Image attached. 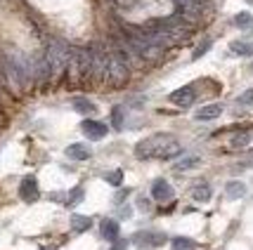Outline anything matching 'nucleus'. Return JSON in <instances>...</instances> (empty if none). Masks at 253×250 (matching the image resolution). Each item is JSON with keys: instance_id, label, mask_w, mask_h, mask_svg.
I'll use <instances>...</instances> for the list:
<instances>
[{"instance_id": "obj_1", "label": "nucleus", "mask_w": 253, "mask_h": 250, "mask_svg": "<svg viewBox=\"0 0 253 250\" xmlns=\"http://www.w3.org/2000/svg\"><path fill=\"white\" fill-rule=\"evenodd\" d=\"M142 33L152 45H156L159 50H164V47H168V45L185 40L189 33H192V26H189V22L185 19V17L173 14V17H164V19L149 22L142 29Z\"/></svg>"}, {"instance_id": "obj_2", "label": "nucleus", "mask_w": 253, "mask_h": 250, "mask_svg": "<svg viewBox=\"0 0 253 250\" xmlns=\"http://www.w3.org/2000/svg\"><path fill=\"white\" fill-rule=\"evenodd\" d=\"M180 151H182L180 149V142L173 135H168V132H156V135L144 137L142 142L135 144V156L142 158V161H149V158L168 161V158H175Z\"/></svg>"}, {"instance_id": "obj_3", "label": "nucleus", "mask_w": 253, "mask_h": 250, "mask_svg": "<svg viewBox=\"0 0 253 250\" xmlns=\"http://www.w3.org/2000/svg\"><path fill=\"white\" fill-rule=\"evenodd\" d=\"M128 76H130V66H128L121 50H107V66H104L102 80L114 83V85H123Z\"/></svg>"}, {"instance_id": "obj_4", "label": "nucleus", "mask_w": 253, "mask_h": 250, "mask_svg": "<svg viewBox=\"0 0 253 250\" xmlns=\"http://www.w3.org/2000/svg\"><path fill=\"white\" fill-rule=\"evenodd\" d=\"M69 59H71V50L64 43L52 40V43L47 45V50H45L43 62H45L47 73H59V71H64L66 66H69Z\"/></svg>"}, {"instance_id": "obj_5", "label": "nucleus", "mask_w": 253, "mask_h": 250, "mask_svg": "<svg viewBox=\"0 0 253 250\" xmlns=\"http://www.w3.org/2000/svg\"><path fill=\"white\" fill-rule=\"evenodd\" d=\"M128 45L132 47L135 55L144 57V59H152V57H156V52H159V47L149 43V40L144 38L142 31H130L128 33Z\"/></svg>"}, {"instance_id": "obj_6", "label": "nucleus", "mask_w": 253, "mask_h": 250, "mask_svg": "<svg viewBox=\"0 0 253 250\" xmlns=\"http://www.w3.org/2000/svg\"><path fill=\"white\" fill-rule=\"evenodd\" d=\"M71 69L78 76H90L92 73V50H71V59H69Z\"/></svg>"}, {"instance_id": "obj_7", "label": "nucleus", "mask_w": 253, "mask_h": 250, "mask_svg": "<svg viewBox=\"0 0 253 250\" xmlns=\"http://www.w3.org/2000/svg\"><path fill=\"white\" fill-rule=\"evenodd\" d=\"M168 99H170V104H175L180 109H189V107L194 104V99H197V90H194V85L177 87L175 92L168 95Z\"/></svg>"}, {"instance_id": "obj_8", "label": "nucleus", "mask_w": 253, "mask_h": 250, "mask_svg": "<svg viewBox=\"0 0 253 250\" xmlns=\"http://www.w3.org/2000/svg\"><path fill=\"white\" fill-rule=\"evenodd\" d=\"M132 243L137 246V248H154V246H164L166 243V236L159 231H137L135 236H132Z\"/></svg>"}, {"instance_id": "obj_9", "label": "nucleus", "mask_w": 253, "mask_h": 250, "mask_svg": "<svg viewBox=\"0 0 253 250\" xmlns=\"http://www.w3.org/2000/svg\"><path fill=\"white\" fill-rule=\"evenodd\" d=\"M81 130H83V135H85L88 140H102V137H107L109 128H107V125H104L102 120L85 118L83 123H81Z\"/></svg>"}, {"instance_id": "obj_10", "label": "nucleus", "mask_w": 253, "mask_h": 250, "mask_svg": "<svg viewBox=\"0 0 253 250\" xmlns=\"http://www.w3.org/2000/svg\"><path fill=\"white\" fill-rule=\"evenodd\" d=\"M173 2H175V7L180 10V17H185V19L201 14L204 7H206V0H173Z\"/></svg>"}, {"instance_id": "obj_11", "label": "nucleus", "mask_w": 253, "mask_h": 250, "mask_svg": "<svg viewBox=\"0 0 253 250\" xmlns=\"http://www.w3.org/2000/svg\"><path fill=\"white\" fill-rule=\"evenodd\" d=\"M19 196H22L26 203H33V201L38 198V182H36L33 175H29V177L22 179V184H19Z\"/></svg>"}, {"instance_id": "obj_12", "label": "nucleus", "mask_w": 253, "mask_h": 250, "mask_svg": "<svg viewBox=\"0 0 253 250\" xmlns=\"http://www.w3.org/2000/svg\"><path fill=\"white\" fill-rule=\"evenodd\" d=\"M152 198H154L156 203H168V201L173 198L170 184H168L166 179H156L154 184H152Z\"/></svg>"}, {"instance_id": "obj_13", "label": "nucleus", "mask_w": 253, "mask_h": 250, "mask_svg": "<svg viewBox=\"0 0 253 250\" xmlns=\"http://www.w3.org/2000/svg\"><path fill=\"white\" fill-rule=\"evenodd\" d=\"M99 231H102V236L107 241H119V234H121V229H119V222L116 219H102V224H99Z\"/></svg>"}, {"instance_id": "obj_14", "label": "nucleus", "mask_w": 253, "mask_h": 250, "mask_svg": "<svg viewBox=\"0 0 253 250\" xmlns=\"http://www.w3.org/2000/svg\"><path fill=\"white\" fill-rule=\"evenodd\" d=\"M66 156L71 158V161H88L92 151H90L85 144H71V146H66Z\"/></svg>"}, {"instance_id": "obj_15", "label": "nucleus", "mask_w": 253, "mask_h": 250, "mask_svg": "<svg viewBox=\"0 0 253 250\" xmlns=\"http://www.w3.org/2000/svg\"><path fill=\"white\" fill-rule=\"evenodd\" d=\"M220 113H222V104H209V107L199 109L197 113H194V118L197 120H215Z\"/></svg>"}, {"instance_id": "obj_16", "label": "nucleus", "mask_w": 253, "mask_h": 250, "mask_svg": "<svg viewBox=\"0 0 253 250\" xmlns=\"http://www.w3.org/2000/svg\"><path fill=\"white\" fill-rule=\"evenodd\" d=\"M71 104H74V109H76L78 113H83V116H92V113L97 111V107L85 97H74L71 99Z\"/></svg>"}, {"instance_id": "obj_17", "label": "nucleus", "mask_w": 253, "mask_h": 250, "mask_svg": "<svg viewBox=\"0 0 253 250\" xmlns=\"http://www.w3.org/2000/svg\"><path fill=\"white\" fill-rule=\"evenodd\" d=\"M244 194H246V184L244 182H227V186H225V196L230 201H239Z\"/></svg>"}, {"instance_id": "obj_18", "label": "nucleus", "mask_w": 253, "mask_h": 250, "mask_svg": "<svg viewBox=\"0 0 253 250\" xmlns=\"http://www.w3.org/2000/svg\"><path fill=\"white\" fill-rule=\"evenodd\" d=\"M211 194H213V191H211V186L204 184V182L192 186V198H194L197 203H206V201H211Z\"/></svg>"}, {"instance_id": "obj_19", "label": "nucleus", "mask_w": 253, "mask_h": 250, "mask_svg": "<svg viewBox=\"0 0 253 250\" xmlns=\"http://www.w3.org/2000/svg\"><path fill=\"white\" fill-rule=\"evenodd\" d=\"M230 50L239 57H251L253 55V43H244V40H234L230 45Z\"/></svg>"}, {"instance_id": "obj_20", "label": "nucleus", "mask_w": 253, "mask_h": 250, "mask_svg": "<svg viewBox=\"0 0 253 250\" xmlns=\"http://www.w3.org/2000/svg\"><path fill=\"white\" fill-rule=\"evenodd\" d=\"M170 246H173V250H197V243L187 236H175L170 241Z\"/></svg>"}, {"instance_id": "obj_21", "label": "nucleus", "mask_w": 253, "mask_h": 250, "mask_svg": "<svg viewBox=\"0 0 253 250\" xmlns=\"http://www.w3.org/2000/svg\"><path fill=\"white\" fill-rule=\"evenodd\" d=\"M90 224H92L90 217H83V215H74V217H71V229H74V231H88Z\"/></svg>"}, {"instance_id": "obj_22", "label": "nucleus", "mask_w": 253, "mask_h": 250, "mask_svg": "<svg viewBox=\"0 0 253 250\" xmlns=\"http://www.w3.org/2000/svg\"><path fill=\"white\" fill-rule=\"evenodd\" d=\"M194 165H199V156H185V158H180V161H175V170H189V168H194Z\"/></svg>"}, {"instance_id": "obj_23", "label": "nucleus", "mask_w": 253, "mask_h": 250, "mask_svg": "<svg viewBox=\"0 0 253 250\" xmlns=\"http://www.w3.org/2000/svg\"><path fill=\"white\" fill-rule=\"evenodd\" d=\"M234 24H237L239 29H249V31H253V17L249 14V12L237 14V17H234Z\"/></svg>"}, {"instance_id": "obj_24", "label": "nucleus", "mask_w": 253, "mask_h": 250, "mask_svg": "<svg viewBox=\"0 0 253 250\" xmlns=\"http://www.w3.org/2000/svg\"><path fill=\"white\" fill-rule=\"evenodd\" d=\"M246 144H251V132H237V135L232 137V146H234V149H242Z\"/></svg>"}, {"instance_id": "obj_25", "label": "nucleus", "mask_w": 253, "mask_h": 250, "mask_svg": "<svg viewBox=\"0 0 253 250\" xmlns=\"http://www.w3.org/2000/svg\"><path fill=\"white\" fill-rule=\"evenodd\" d=\"M104 179H107V182H109L111 186H121V182H123V173H121V170H111V173L104 175Z\"/></svg>"}, {"instance_id": "obj_26", "label": "nucleus", "mask_w": 253, "mask_h": 250, "mask_svg": "<svg viewBox=\"0 0 253 250\" xmlns=\"http://www.w3.org/2000/svg\"><path fill=\"white\" fill-rule=\"evenodd\" d=\"M111 123H114V128H116V130L123 128V109L121 107H114V111H111Z\"/></svg>"}, {"instance_id": "obj_27", "label": "nucleus", "mask_w": 253, "mask_h": 250, "mask_svg": "<svg viewBox=\"0 0 253 250\" xmlns=\"http://www.w3.org/2000/svg\"><path fill=\"white\" fill-rule=\"evenodd\" d=\"M209 47H211V40H206V43H201V45L197 47V52H194L192 57H194V59H199V57H204L206 52H209Z\"/></svg>"}, {"instance_id": "obj_28", "label": "nucleus", "mask_w": 253, "mask_h": 250, "mask_svg": "<svg viewBox=\"0 0 253 250\" xmlns=\"http://www.w3.org/2000/svg\"><path fill=\"white\" fill-rule=\"evenodd\" d=\"M81 198H83V189H81V186H76V189L71 191V196H69V203L74 206V203H78Z\"/></svg>"}, {"instance_id": "obj_29", "label": "nucleus", "mask_w": 253, "mask_h": 250, "mask_svg": "<svg viewBox=\"0 0 253 250\" xmlns=\"http://www.w3.org/2000/svg\"><path fill=\"white\" fill-rule=\"evenodd\" d=\"M253 102V90H249V92H244L242 97H239V104H251Z\"/></svg>"}, {"instance_id": "obj_30", "label": "nucleus", "mask_w": 253, "mask_h": 250, "mask_svg": "<svg viewBox=\"0 0 253 250\" xmlns=\"http://www.w3.org/2000/svg\"><path fill=\"white\" fill-rule=\"evenodd\" d=\"M111 250H123V246H114V248H111Z\"/></svg>"}, {"instance_id": "obj_31", "label": "nucleus", "mask_w": 253, "mask_h": 250, "mask_svg": "<svg viewBox=\"0 0 253 250\" xmlns=\"http://www.w3.org/2000/svg\"><path fill=\"white\" fill-rule=\"evenodd\" d=\"M246 2H253V0H246Z\"/></svg>"}]
</instances>
